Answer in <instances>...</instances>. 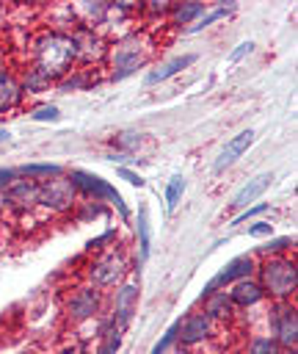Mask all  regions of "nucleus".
Here are the masks:
<instances>
[{
    "label": "nucleus",
    "mask_w": 298,
    "mask_h": 354,
    "mask_svg": "<svg viewBox=\"0 0 298 354\" xmlns=\"http://www.w3.org/2000/svg\"><path fill=\"white\" fill-rule=\"evenodd\" d=\"M30 66L41 72L52 86L77 66V44L66 30H39L30 41Z\"/></svg>",
    "instance_id": "obj_1"
},
{
    "label": "nucleus",
    "mask_w": 298,
    "mask_h": 354,
    "mask_svg": "<svg viewBox=\"0 0 298 354\" xmlns=\"http://www.w3.org/2000/svg\"><path fill=\"white\" fill-rule=\"evenodd\" d=\"M155 36L149 30H127L116 36L105 50V66L110 69V80H124L135 69H141L155 53Z\"/></svg>",
    "instance_id": "obj_2"
},
{
    "label": "nucleus",
    "mask_w": 298,
    "mask_h": 354,
    "mask_svg": "<svg viewBox=\"0 0 298 354\" xmlns=\"http://www.w3.org/2000/svg\"><path fill=\"white\" fill-rule=\"evenodd\" d=\"M254 279L259 282L265 299L270 301H292L298 290V268L290 254H270L257 260Z\"/></svg>",
    "instance_id": "obj_3"
},
{
    "label": "nucleus",
    "mask_w": 298,
    "mask_h": 354,
    "mask_svg": "<svg viewBox=\"0 0 298 354\" xmlns=\"http://www.w3.org/2000/svg\"><path fill=\"white\" fill-rule=\"evenodd\" d=\"M130 274V260L124 257L121 249H108L102 254H97L88 266H86V279L88 285H94L97 290H110L119 288Z\"/></svg>",
    "instance_id": "obj_4"
},
{
    "label": "nucleus",
    "mask_w": 298,
    "mask_h": 354,
    "mask_svg": "<svg viewBox=\"0 0 298 354\" xmlns=\"http://www.w3.org/2000/svg\"><path fill=\"white\" fill-rule=\"evenodd\" d=\"M268 335L287 351L295 354L298 348V310L292 301H273V310L268 313Z\"/></svg>",
    "instance_id": "obj_5"
},
{
    "label": "nucleus",
    "mask_w": 298,
    "mask_h": 354,
    "mask_svg": "<svg viewBox=\"0 0 298 354\" xmlns=\"http://www.w3.org/2000/svg\"><path fill=\"white\" fill-rule=\"evenodd\" d=\"M74 205H77V188L72 185L69 174H55L39 183V207L63 216L74 210Z\"/></svg>",
    "instance_id": "obj_6"
},
{
    "label": "nucleus",
    "mask_w": 298,
    "mask_h": 354,
    "mask_svg": "<svg viewBox=\"0 0 298 354\" xmlns=\"http://www.w3.org/2000/svg\"><path fill=\"white\" fill-rule=\"evenodd\" d=\"M69 180H72V185L77 188V194L83 191L91 202H110V205H116V207H119L121 218H127V216H130V210H127V205H124L121 194H119L108 180H102L99 174L83 171V169H72V171H69Z\"/></svg>",
    "instance_id": "obj_7"
},
{
    "label": "nucleus",
    "mask_w": 298,
    "mask_h": 354,
    "mask_svg": "<svg viewBox=\"0 0 298 354\" xmlns=\"http://www.w3.org/2000/svg\"><path fill=\"white\" fill-rule=\"evenodd\" d=\"M102 313V290H97L94 285H80V288H74L69 296H66V301H63V315H66V321L69 324H86V321H91V318H97Z\"/></svg>",
    "instance_id": "obj_8"
},
{
    "label": "nucleus",
    "mask_w": 298,
    "mask_h": 354,
    "mask_svg": "<svg viewBox=\"0 0 298 354\" xmlns=\"http://www.w3.org/2000/svg\"><path fill=\"white\" fill-rule=\"evenodd\" d=\"M254 271H257V257L254 254H243V257H235L232 263H226L207 285H204V290H201V299L204 296H210V293H215V290H226L232 282H237V279H248V277H254Z\"/></svg>",
    "instance_id": "obj_9"
},
{
    "label": "nucleus",
    "mask_w": 298,
    "mask_h": 354,
    "mask_svg": "<svg viewBox=\"0 0 298 354\" xmlns=\"http://www.w3.org/2000/svg\"><path fill=\"white\" fill-rule=\"evenodd\" d=\"M212 335H215V324H212L201 310H193V313H188L185 318H179L177 343H179L182 348L201 346V343H207Z\"/></svg>",
    "instance_id": "obj_10"
},
{
    "label": "nucleus",
    "mask_w": 298,
    "mask_h": 354,
    "mask_svg": "<svg viewBox=\"0 0 298 354\" xmlns=\"http://www.w3.org/2000/svg\"><path fill=\"white\" fill-rule=\"evenodd\" d=\"M72 36H74V44H77V64H80V66H88V64H94V61H105L108 41L102 39L99 30L74 28Z\"/></svg>",
    "instance_id": "obj_11"
},
{
    "label": "nucleus",
    "mask_w": 298,
    "mask_h": 354,
    "mask_svg": "<svg viewBox=\"0 0 298 354\" xmlns=\"http://www.w3.org/2000/svg\"><path fill=\"white\" fill-rule=\"evenodd\" d=\"M6 207H14L19 213H30L39 207V183L28 177H17L6 188Z\"/></svg>",
    "instance_id": "obj_12"
},
{
    "label": "nucleus",
    "mask_w": 298,
    "mask_h": 354,
    "mask_svg": "<svg viewBox=\"0 0 298 354\" xmlns=\"http://www.w3.org/2000/svg\"><path fill=\"white\" fill-rule=\"evenodd\" d=\"M135 307H138V285H135L132 279H124V282L116 288L113 313H110V318L116 321V326H119V329H124V326L130 324V318H132Z\"/></svg>",
    "instance_id": "obj_13"
},
{
    "label": "nucleus",
    "mask_w": 298,
    "mask_h": 354,
    "mask_svg": "<svg viewBox=\"0 0 298 354\" xmlns=\"http://www.w3.org/2000/svg\"><path fill=\"white\" fill-rule=\"evenodd\" d=\"M226 296H229V301L235 304V310H251V307H257V304L265 301V293H262V288H259V282H257L254 277L232 282V285L226 288Z\"/></svg>",
    "instance_id": "obj_14"
},
{
    "label": "nucleus",
    "mask_w": 298,
    "mask_h": 354,
    "mask_svg": "<svg viewBox=\"0 0 298 354\" xmlns=\"http://www.w3.org/2000/svg\"><path fill=\"white\" fill-rule=\"evenodd\" d=\"M22 83H19V75L8 66H0V119L8 116L11 111L19 108L22 102Z\"/></svg>",
    "instance_id": "obj_15"
},
{
    "label": "nucleus",
    "mask_w": 298,
    "mask_h": 354,
    "mask_svg": "<svg viewBox=\"0 0 298 354\" xmlns=\"http://www.w3.org/2000/svg\"><path fill=\"white\" fill-rule=\"evenodd\" d=\"M254 136H257V133L248 127V130H240L235 138H229V141H226V147L221 149V155L215 158L212 171H215V174L226 171V169H229V166H232V163H235V160H237V158H240V155H243V152H246V149L254 144Z\"/></svg>",
    "instance_id": "obj_16"
},
{
    "label": "nucleus",
    "mask_w": 298,
    "mask_h": 354,
    "mask_svg": "<svg viewBox=\"0 0 298 354\" xmlns=\"http://www.w3.org/2000/svg\"><path fill=\"white\" fill-rule=\"evenodd\" d=\"M270 183H273V174L270 171H262V174H257V177H251L235 196H232V207H237V210H246L251 202H257L268 188H270Z\"/></svg>",
    "instance_id": "obj_17"
},
{
    "label": "nucleus",
    "mask_w": 298,
    "mask_h": 354,
    "mask_svg": "<svg viewBox=\"0 0 298 354\" xmlns=\"http://www.w3.org/2000/svg\"><path fill=\"white\" fill-rule=\"evenodd\" d=\"M201 304H204L201 313H204L212 324H223V321H232V318H235V304L229 301L226 290H215V293L204 296Z\"/></svg>",
    "instance_id": "obj_18"
},
{
    "label": "nucleus",
    "mask_w": 298,
    "mask_h": 354,
    "mask_svg": "<svg viewBox=\"0 0 298 354\" xmlns=\"http://www.w3.org/2000/svg\"><path fill=\"white\" fill-rule=\"evenodd\" d=\"M196 61V55H177V58H171V61H166V64H160L157 69H152L149 75H146V83L149 86H155V83H163V80H168V77H174V75H179L182 69H188L190 64Z\"/></svg>",
    "instance_id": "obj_19"
},
{
    "label": "nucleus",
    "mask_w": 298,
    "mask_h": 354,
    "mask_svg": "<svg viewBox=\"0 0 298 354\" xmlns=\"http://www.w3.org/2000/svg\"><path fill=\"white\" fill-rule=\"evenodd\" d=\"M204 3H196V0H190V3H171V11H168V22L171 25H188V22H193V19H199L201 14H204Z\"/></svg>",
    "instance_id": "obj_20"
},
{
    "label": "nucleus",
    "mask_w": 298,
    "mask_h": 354,
    "mask_svg": "<svg viewBox=\"0 0 298 354\" xmlns=\"http://www.w3.org/2000/svg\"><path fill=\"white\" fill-rule=\"evenodd\" d=\"M17 174L41 183V180H50V177H55V174H63V169H61L58 163H25V166L17 169Z\"/></svg>",
    "instance_id": "obj_21"
},
{
    "label": "nucleus",
    "mask_w": 298,
    "mask_h": 354,
    "mask_svg": "<svg viewBox=\"0 0 298 354\" xmlns=\"http://www.w3.org/2000/svg\"><path fill=\"white\" fill-rule=\"evenodd\" d=\"M19 83H22V94H44V91L52 88V83H50L41 72H36L33 66H28V69L22 72Z\"/></svg>",
    "instance_id": "obj_22"
},
{
    "label": "nucleus",
    "mask_w": 298,
    "mask_h": 354,
    "mask_svg": "<svg viewBox=\"0 0 298 354\" xmlns=\"http://www.w3.org/2000/svg\"><path fill=\"white\" fill-rule=\"evenodd\" d=\"M246 354H287V351H284L270 335H254V337L248 340Z\"/></svg>",
    "instance_id": "obj_23"
},
{
    "label": "nucleus",
    "mask_w": 298,
    "mask_h": 354,
    "mask_svg": "<svg viewBox=\"0 0 298 354\" xmlns=\"http://www.w3.org/2000/svg\"><path fill=\"white\" fill-rule=\"evenodd\" d=\"M149 216H146V207L138 210V263H146L149 257Z\"/></svg>",
    "instance_id": "obj_24"
},
{
    "label": "nucleus",
    "mask_w": 298,
    "mask_h": 354,
    "mask_svg": "<svg viewBox=\"0 0 298 354\" xmlns=\"http://www.w3.org/2000/svg\"><path fill=\"white\" fill-rule=\"evenodd\" d=\"M88 83H91V77H88L86 69H72L63 80L55 83V88H58V91H74V88H86Z\"/></svg>",
    "instance_id": "obj_25"
},
{
    "label": "nucleus",
    "mask_w": 298,
    "mask_h": 354,
    "mask_svg": "<svg viewBox=\"0 0 298 354\" xmlns=\"http://www.w3.org/2000/svg\"><path fill=\"white\" fill-rule=\"evenodd\" d=\"M182 191H185V177L182 174H174L168 180V185H166V207H168V213L177 210V205L182 199Z\"/></svg>",
    "instance_id": "obj_26"
},
{
    "label": "nucleus",
    "mask_w": 298,
    "mask_h": 354,
    "mask_svg": "<svg viewBox=\"0 0 298 354\" xmlns=\"http://www.w3.org/2000/svg\"><path fill=\"white\" fill-rule=\"evenodd\" d=\"M229 11H232V8H226V6H221V8H212L210 14H201V17H199V22L188 28V33H196V30H204V28H210L212 22H218V19H223V17L229 14Z\"/></svg>",
    "instance_id": "obj_27"
},
{
    "label": "nucleus",
    "mask_w": 298,
    "mask_h": 354,
    "mask_svg": "<svg viewBox=\"0 0 298 354\" xmlns=\"http://www.w3.org/2000/svg\"><path fill=\"white\" fill-rule=\"evenodd\" d=\"M292 246V238H276V241H268L265 246H259V257H270V254H287Z\"/></svg>",
    "instance_id": "obj_28"
},
{
    "label": "nucleus",
    "mask_w": 298,
    "mask_h": 354,
    "mask_svg": "<svg viewBox=\"0 0 298 354\" xmlns=\"http://www.w3.org/2000/svg\"><path fill=\"white\" fill-rule=\"evenodd\" d=\"M141 141H143V136H141V133H135V130H124V133H119V136H116V147H119V149H124V152L138 149V147H141Z\"/></svg>",
    "instance_id": "obj_29"
},
{
    "label": "nucleus",
    "mask_w": 298,
    "mask_h": 354,
    "mask_svg": "<svg viewBox=\"0 0 298 354\" xmlns=\"http://www.w3.org/2000/svg\"><path fill=\"white\" fill-rule=\"evenodd\" d=\"M177 332H179V321H174V324L168 326V332L160 337V343H155V348H152L149 354H166V351L177 343Z\"/></svg>",
    "instance_id": "obj_30"
},
{
    "label": "nucleus",
    "mask_w": 298,
    "mask_h": 354,
    "mask_svg": "<svg viewBox=\"0 0 298 354\" xmlns=\"http://www.w3.org/2000/svg\"><path fill=\"white\" fill-rule=\"evenodd\" d=\"M30 119H33V122H58V119H61V111H58L55 105H41V108H36V111L30 113Z\"/></svg>",
    "instance_id": "obj_31"
},
{
    "label": "nucleus",
    "mask_w": 298,
    "mask_h": 354,
    "mask_svg": "<svg viewBox=\"0 0 298 354\" xmlns=\"http://www.w3.org/2000/svg\"><path fill=\"white\" fill-rule=\"evenodd\" d=\"M268 210V202H257V205H248L240 216H235L232 218V224H243V221H248V218H254V216H259V213H265Z\"/></svg>",
    "instance_id": "obj_32"
},
{
    "label": "nucleus",
    "mask_w": 298,
    "mask_h": 354,
    "mask_svg": "<svg viewBox=\"0 0 298 354\" xmlns=\"http://www.w3.org/2000/svg\"><path fill=\"white\" fill-rule=\"evenodd\" d=\"M119 346H121V332L116 329V332L105 335V343L99 346V351H97V354H116V351H119Z\"/></svg>",
    "instance_id": "obj_33"
},
{
    "label": "nucleus",
    "mask_w": 298,
    "mask_h": 354,
    "mask_svg": "<svg viewBox=\"0 0 298 354\" xmlns=\"http://www.w3.org/2000/svg\"><path fill=\"white\" fill-rule=\"evenodd\" d=\"M168 11H171V3L166 0H152L143 6V14H155V17H168Z\"/></svg>",
    "instance_id": "obj_34"
},
{
    "label": "nucleus",
    "mask_w": 298,
    "mask_h": 354,
    "mask_svg": "<svg viewBox=\"0 0 298 354\" xmlns=\"http://www.w3.org/2000/svg\"><path fill=\"white\" fill-rule=\"evenodd\" d=\"M248 235H251V238H270V235H273V224H270V221H254V224L248 227Z\"/></svg>",
    "instance_id": "obj_35"
},
{
    "label": "nucleus",
    "mask_w": 298,
    "mask_h": 354,
    "mask_svg": "<svg viewBox=\"0 0 298 354\" xmlns=\"http://www.w3.org/2000/svg\"><path fill=\"white\" fill-rule=\"evenodd\" d=\"M116 174H119L121 180H127L130 185H135V188H141V185H143V177H141V174H135V171H130V169H124V166H121V169H116Z\"/></svg>",
    "instance_id": "obj_36"
},
{
    "label": "nucleus",
    "mask_w": 298,
    "mask_h": 354,
    "mask_svg": "<svg viewBox=\"0 0 298 354\" xmlns=\"http://www.w3.org/2000/svg\"><path fill=\"white\" fill-rule=\"evenodd\" d=\"M17 177H19V174H17V169H3V166H0V191L6 194V188H8Z\"/></svg>",
    "instance_id": "obj_37"
},
{
    "label": "nucleus",
    "mask_w": 298,
    "mask_h": 354,
    "mask_svg": "<svg viewBox=\"0 0 298 354\" xmlns=\"http://www.w3.org/2000/svg\"><path fill=\"white\" fill-rule=\"evenodd\" d=\"M251 50H254V41H240V44H237V50L229 55V64H237V61H240L246 53H251Z\"/></svg>",
    "instance_id": "obj_38"
},
{
    "label": "nucleus",
    "mask_w": 298,
    "mask_h": 354,
    "mask_svg": "<svg viewBox=\"0 0 298 354\" xmlns=\"http://www.w3.org/2000/svg\"><path fill=\"white\" fill-rule=\"evenodd\" d=\"M113 238H116V230H108L105 235H99V238H94V241L88 243V249H102V246H105L108 241H113Z\"/></svg>",
    "instance_id": "obj_39"
},
{
    "label": "nucleus",
    "mask_w": 298,
    "mask_h": 354,
    "mask_svg": "<svg viewBox=\"0 0 298 354\" xmlns=\"http://www.w3.org/2000/svg\"><path fill=\"white\" fill-rule=\"evenodd\" d=\"M3 207H6V194L0 191V210H3Z\"/></svg>",
    "instance_id": "obj_40"
},
{
    "label": "nucleus",
    "mask_w": 298,
    "mask_h": 354,
    "mask_svg": "<svg viewBox=\"0 0 298 354\" xmlns=\"http://www.w3.org/2000/svg\"><path fill=\"white\" fill-rule=\"evenodd\" d=\"M8 138V130H0V141H6Z\"/></svg>",
    "instance_id": "obj_41"
}]
</instances>
